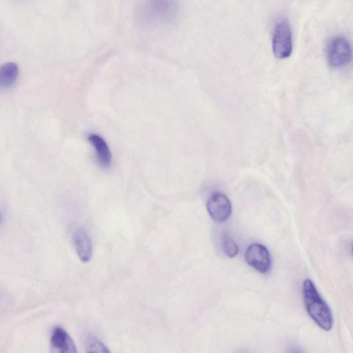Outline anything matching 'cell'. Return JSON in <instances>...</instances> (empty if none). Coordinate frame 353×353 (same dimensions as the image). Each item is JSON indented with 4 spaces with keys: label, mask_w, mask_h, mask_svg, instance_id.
Masks as SVG:
<instances>
[{
    "label": "cell",
    "mask_w": 353,
    "mask_h": 353,
    "mask_svg": "<svg viewBox=\"0 0 353 353\" xmlns=\"http://www.w3.org/2000/svg\"><path fill=\"white\" fill-rule=\"evenodd\" d=\"M177 2L170 0L143 1L136 10V19L146 29H156L172 24L177 18Z\"/></svg>",
    "instance_id": "6da1fadb"
},
{
    "label": "cell",
    "mask_w": 353,
    "mask_h": 353,
    "mask_svg": "<svg viewBox=\"0 0 353 353\" xmlns=\"http://www.w3.org/2000/svg\"><path fill=\"white\" fill-rule=\"evenodd\" d=\"M302 292L308 315L322 330L330 331L333 325L332 311L310 279L303 281Z\"/></svg>",
    "instance_id": "7a4b0ae2"
},
{
    "label": "cell",
    "mask_w": 353,
    "mask_h": 353,
    "mask_svg": "<svg viewBox=\"0 0 353 353\" xmlns=\"http://www.w3.org/2000/svg\"><path fill=\"white\" fill-rule=\"evenodd\" d=\"M272 49L279 59L289 57L293 50L292 32L289 21L279 18L274 23L272 36Z\"/></svg>",
    "instance_id": "3957f363"
},
{
    "label": "cell",
    "mask_w": 353,
    "mask_h": 353,
    "mask_svg": "<svg viewBox=\"0 0 353 353\" xmlns=\"http://www.w3.org/2000/svg\"><path fill=\"white\" fill-rule=\"evenodd\" d=\"M329 64L335 68L347 65L352 59V47L348 39L342 34L332 37L327 47Z\"/></svg>",
    "instance_id": "277c9868"
},
{
    "label": "cell",
    "mask_w": 353,
    "mask_h": 353,
    "mask_svg": "<svg viewBox=\"0 0 353 353\" xmlns=\"http://www.w3.org/2000/svg\"><path fill=\"white\" fill-rule=\"evenodd\" d=\"M247 263L261 274H267L271 268V259L268 250L263 245L250 244L245 252Z\"/></svg>",
    "instance_id": "5b68a950"
},
{
    "label": "cell",
    "mask_w": 353,
    "mask_h": 353,
    "mask_svg": "<svg viewBox=\"0 0 353 353\" xmlns=\"http://www.w3.org/2000/svg\"><path fill=\"white\" fill-rule=\"evenodd\" d=\"M206 208L212 219L219 223L225 222L232 214L230 199L221 192H215L209 197Z\"/></svg>",
    "instance_id": "8992f818"
},
{
    "label": "cell",
    "mask_w": 353,
    "mask_h": 353,
    "mask_svg": "<svg viewBox=\"0 0 353 353\" xmlns=\"http://www.w3.org/2000/svg\"><path fill=\"white\" fill-rule=\"evenodd\" d=\"M50 353H77L74 343L61 327H55L50 338Z\"/></svg>",
    "instance_id": "52a82bcc"
},
{
    "label": "cell",
    "mask_w": 353,
    "mask_h": 353,
    "mask_svg": "<svg viewBox=\"0 0 353 353\" xmlns=\"http://www.w3.org/2000/svg\"><path fill=\"white\" fill-rule=\"evenodd\" d=\"M88 140L94 149L99 165L103 168H108L112 162V153L106 141L95 133L90 134Z\"/></svg>",
    "instance_id": "ba28073f"
},
{
    "label": "cell",
    "mask_w": 353,
    "mask_h": 353,
    "mask_svg": "<svg viewBox=\"0 0 353 353\" xmlns=\"http://www.w3.org/2000/svg\"><path fill=\"white\" fill-rule=\"evenodd\" d=\"M72 240L79 259L83 263L88 262L92 254V245L86 232L83 229L76 230L73 233Z\"/></svg>",
    "instance_id": "9c48e42d"
},
{
    "label": "cell",
    "mask_w": 353,
    "mask_h": 353,
    "mask_svg": "<svg viewBox=\"0 0 353 353\" xmlns=\"http://www.w3.org/2000/svg\"><path fill=\"white\" fill-rule=\"evenodd\" d=\"M19 74V68L14 62H8L0 65V88L11 87Z\"/></svg>",
    "instance_id": "30bf717a"
},
{
    "label": "cell",
    "mask_w": 353,
    "mask_h": 353,
    "mask_svg": "<svg viewBox=\"0 0 353 353\" xmlns=\"http://www.w3.org/2000/svg\"><path fill=\"white\" fill-rule=\"evenodd\" d=\"M86 352L87 353H111L101 341L92 336L87 339Z\"/></svg>",
    "instance_id": "8fae6325"
},
{
    "label": "cell",
    "mask_w": 353,
    "mask_h": 353,
    "mask_svg": "<svg viewBox=\"0 0 353 353\" xmlns=\"http://www.w3.org/2000/svg\"><path fill=\"white\" fill-rule=\"evenodd\" d=\"M222 245L223 250L228 257L232 258L238 254L239 246L231 236L225 235L223 238Z\"/></svg>",
    "instance_id": "7c38bea8"
},
{
    "label": "cell",
    "mask_w": 353,
    "mask_h": 353,
    "mask_svg": "<svg viewBox=\"0 0 353 353\" xmlns=\"http://www.w3.org/2000/svg\"><path fill=\"white\" fill-rule=\"evenodd\" d=\"M0 221H1V216H0Z\"/></svg>",
    "instance_id": "4fadbf2b"
}]
</instances>
